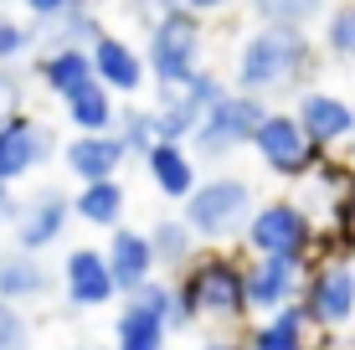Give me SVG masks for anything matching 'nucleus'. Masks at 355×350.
<instances>
[{"label": "nucleus", "mask_w": 355, "mask_h": 350, "mask_svg": "<svg viewBox=\"0 0 355 350\" xmlns=\"http://www.w3.org/2000/svg\"><path fill=\"white\" fill-rule=\"evenodd\" d=\"M52 155H57L52 124H42V119H31V114L6 119V124H0V186L26 180L36 165H46Z\"/></svg>", "instance_id": "9b49d317"}, {"label": "nucleus", "mask_w": 355, "mask_h": 350, "mask_svg": "<svg viewBox=\"0 0 355 350\" xmlns=\"http://www.w3.org/2000/svg\"><path fill=\"white\" fill-rule=\"evenodd\" d=\"M324 46H329V57H355V6H335L324 16Z\"/></svg>", "instance_id": "c85d7f7f"}, {"label": "nucleus", "mask_w": 355, "mask_h": 350, "mask_svg": "<svg viewBox=\"0 0 355 350\" xmlns=\"http://www.w3.org/2000/svg\"><path fill=\"white\" fill-rule=\"evenodd\" d=\"M201 350H248V345H242V335H211Z\"/></svg>", "instance_id": "c9c22d12"}, {"label": "nucleus", "mask_w": 355, "mask_h": 350, "mask_svg": "<svg viewBox=\"0 0 355 350\" xmlns=\"http://www.w3.org/2000/svg\"><path fill=\"white\" fill-rule=\"evenodd\" d=\"M299 315L309 330H324V335H340L355 315V273H350V258L345 252H324L304 268V283H299Z\"/></svg>", "instance_id": "39448f33"}, {"label": "nucleus", "mask_w": 355, "mask_h": 350, "mask_svg": "<svg viewBox=\"0 0 355 350\" xmlns=\"http://www.w3.org/2000/svg\"><path fill=\"white\" fill-rule=\"evenodd\" d=\"M263 114H268V103L248 98V93L222 88V98L201 114V124H196L186 155H191V160H227L232 150L252 144V134H258V124H263Z\"/></svg>", "instance_id": "423d86ee"}, {"label": "nucleus", "mask_w": 355, "mask_h": 350, "mask_svg": "<svg viewBox=\"0 0 355 350\" xmlns=\"http://www.w3.org/2000/svg\"><path fill=\"white\" fill-rule=\"evenodd\" d=\"M88 67H93V82L103 93H114V98H134V93L144 88V57L124 36L98 31V42L88 46Z\"/></svg>", "instance_id": "ddd939ff"}, {"label": "nucleus", "mask_w": 355, "mask_h": 350, "mask_svg": "<svg viewBox=\"0 0 355 350\" xmlns=\"http://www.w3.org/2000/svg\"><path fill=\"white\" fill-rule=\"evenodd\" d=\"M98 31H103V21H98L88 6H78V0H62V10H57V16H46V21H26L31 46L46 42V52H62V46L88 52V46L98 42Z\"/></svg>", "instance_id": "a211bd4d"}, {"label": "nucleus", "mask_w": 355, "mask_h": 350, "mask_svg": "<svg viewBox=\"0 0 355 350\" xmlns=\"http://www.w3.org/2000/svg\"><path fill=\"white\" fill-rule=\"evenodd\" d=\"M252 150H258L263 170H273V175H284V180H304L314 165L324 160V155L299 134V124H293L284 108H268V114H263L258 134H252Z\"/></svg>", "instance_id": "1a4fd4ad"}, {"label": "nucleus", "mask_w": 355, "mask_h": 350, "mask_svg": "<svg viewBox=\"0 0 355 350\" xmlns=\"http://www.w3.org/2000/svg\"><path fill=\"white\" fill-rule=\"evenodd\" d=\"M242 243H248L252 258H273V263L309 268V263H314V243H320V227L293 207L288 196H278V201L252 207L248 227H242Z\"/></svg>", "instance_id": "20e7f679"}, {"label": "nucleus", "mask_w": 355, "mask_h": 350, "mask_svg": "<svg viewBox=\"0 0 355 350\" xmlns=\"http://www.w3.org/2000/svg\"><path fill=\"white\" fill-rule=\"evenodd\" d=\"M98 258H103L119 299H124L129 288L155 279V252L144 243V232H134V227H114V232H108V247H98Z\"/></svg>", "instance_id": "dca6fc26"}, {"label": "nucleus", "mask_w": 355, "mask_h": 350, "mask_svg": "<svg viewBox=\"0 0 355 350\" xmlns=\"http://www.w3.org/2000/svg\"><path fill=\"white\" fill-rule=\"evenodd\" d=\"M242 345L248 350H309V324H304L299 304H288V309H278V315L252 324L242 335Z\"/></svg>", "instance_id": "5701e85b"}, {"label": "nucleus", "mask_w": 355, "mask_h": 350, "mask_svg": "<svg viewBox=\"0 0 355 350\" xmlns=\"http://www.w3.org/2000/svg\"><path fill=\"white\" fill-rule=\"evenodd\" d=\"M144 243L155 252V268H186L196 258V237L180 227V216H160V222H150V232H144Z\"/></svg>", "instance_id": "393cba45"}, {"label": "nucleus", "mask_w": 355, "mask_h": 350, "mask_svg": "<svg viewBox=\"0 0 355 350\" xmlns=\"http://www.w3.org/2000/svg\"><path fill=\"white\" fill-rule=\"evenodd\" d=\"M57 160H62V170L78 180V186L119 180V170H124V144L114 134H72L67 144H57Z\"/></svg>", "instance_id": "2eb2a0df"}, {"label": "nucleus", "mask_w": 355, "mask_h": 350, "mask_svg": "<svg viewBox=\"0 0 355 350\" xmlns=\"http://www.w3.org/2000/svg\"><path fill=\"white\" fill-rule=\"evenodd\" d=\"M299 283H304V268L293 263H273V258H242V299H248V315H278L299 299Z\"/></svg>", "instance_id": "f8f14e48"}, {"label": "nucleus", "mask_w": 355, "mask_h": 350, "mask_svg": "<svg viewBox=\"0 0 355 350\" xmlns=\"http://www.w3.org/2000/svg\"><path fill=\"white\" fill-rule=\"evenodd\" d=\"M252 207H258V196H252V186L242 175H206L186 196L180 227L191 237H201V243H237Z\"/></svg>", "instance_id": "f03ea898"}, {"label": "nucleus", "mask_w": 355, "mask_h": 350, "mask_svg": "<svg viewBox=\"0 0 355 350\" xmlns=\"http://www.w3.org/2000/svg\"><path fill=\"white\" fill-rule=\"evenodd\" d=\"M165 324L160 320H150V315H139V309H119V320H114V345L108 350H165Z\"/></svg>", "instance_id": "a878e982"}, {"label": "nucleus", "mask_w": 355, "mask_h": 350, "mask_svg": "<svg viewBox=\"0 0 355 350\" xmlns=\"http://www.w3.org/2000/svg\"><path fill=\"white\" fill-rule=\"evenodd\" d=\"M83 350H108V345H83Z\"/></svg>", "instance_id": "e433bc0d"}, {"label": "nucleus", "mask_w": 355, "mask_h": 350, "mask_svg": "<svg viewBox=\"0 0 355 350\" xmlns=\"http://www.w3.org/2000/svg\"><path fill=\"white\" fill-rule=\"evenodd\" d=\"M124 180H93V186H78V196L67 201L72 216H83L88 227H124Z\"/></svg>", "instance_id": "412c9836"}, {"label": "nucleus", "mask_w": 355, "mask_h": 350, "mask_svg": "<svg viewBox=\"0 0 355 350\" xmlns=\"http://www.w3.org/2000/svg\"><path fill=\"white\" fill-rule=\"evenodd\" d=\"M258 26H284V31H304L314 21V6L309 0H263L258 10Z\"/></svg>", "instance_id": "cd10ccee"}, {"label": "nucleus", "mask_w": 355, "mask_h": 350, "mask_svg": "<svg viewBox=\"0 0 355 350\" xmlns=\"http://www.w3.org/2000/svg\"><path fill=\"white\" fill-rule=\"evenodd\" d=\"M216 98H222V78L216 72H191L186 82H170V88H155V144H180L186 150L196 124H201V114L211 108Z\"/></svg>", "instance_id": "6e6552de"}, {"label": "nucleus", "mask_w": 355, "mask_h": 350, "mask_svg": "<svg viewBox=\"0 0 355 350\" xmlns=\"http://www.w3.org/2000/svg\"><path fill=\"white\" fill-rule=\"evenodd\" d=\"M62 288H67V304L72 309H103L114 304V279H108L103 258H98V247H72L62 258Z\"/></svg>", "instance_id": "f3484780"}, {"label": "nucleus", "mask_w": 355, "mask_h": 350, "mask_svg": "<svg viewBox=\"0 0 355 350\" xmlns=\"http://www.w3.org/2000/svg\"><path fill=\"white\" fill-rule=\"evenodd\" d=\"M26 52H31L26 26H21L16 16H6V10H0V67H10L16 57H26Z\"/></svg>", "instance_id": "7c9ffc66"}, {"label": "nucleus", "mask_w": 355, "mask_h": 350, "mask_svg": "<svg viewBox=\"0 0 355 350\" xmlns=\"http://www.w3.org/2000/svg\"><path fill=\"white\" fill-rule=\"evenodd\" d=\"M52 288V273H46L42 258L31 252H0V304H31Z\"/></svg>", "instance_id": "aec40b11"}, {"label": "nucleus", "mask_w": 355, "mask_h": 350, "mask_svg": "<svg viewBox=\"0 0 355 350\" xmlns=\"http://www.w3.org/2000/svg\"><path fill=\"white\" fill-rule=\"evenodd\" d=\"M288 119L299 124V134L309 139L320 155L340 150V144L355 134V108L340 98V93H329V88H299Z\"/></svg>", "instance_id": "9d476101"}, {"label": "nucleus", "mask_w": 355, "mask_h": 350, "mask_svg": "<svg viewBox=\"0 0 355 350\" xmlns=\"http://www.w3.org/2000/svg\"><path fill=\"white\" fill-rule=\"evenodd\" d=\"M114 139L124 144V160H144V155L155 150V119H150V108H119Z\"/></svg>", "instance_id": "bb28decb"}, {"label": "nucleus", "mask_w": 355, "mask_h": 350, "mask_svg": "<svg viewBox=\"0 0 355 350\" xmlns=\"http://www.w3.org/2000/svg\"><path fill=\"white\" fill-rule=\"evenodd\" d=\"M67 216H72L67 196L57 186H42L26 207L16 211V222H10V227H16V252H31V258H36L42 247H52L57 237L67 232Z\"/></svg>", "instance_id": "4468645a"}, {"label": "nucleus", "mask_w": 355, "mask_h": 350, "mask_svg": "<svg viewBox=\"0 0 355 350\" xmlns=\"http://www.w3.org/2000/svg\"><path fill=\"white\" fill-rule=\"evenodd\" d=\"M16 211H21L16 191H10V186H0V227H10V222H16Z\"/></svg>", "instance_id": "72a5a7b5"}, {"label": "nucleus", "mask_w": 355, "mask_h": 350, "mask_svg": "<svg viewBox=\"0 0 355 350\" xmlns=\"http://www.w3.org/2000/svg\"><path fill=\"white\" fill-rule=\"evenodd\" d=\"M36 78L46 82V88L57 93V98H72V93H83L93 82V67H88V52H78V46H62V52H42L36 57Z\"/></svg>", "instance_id": "4be33fe9"}, {"label": "nucleus", "mask_w": 355, "mask_h": 350, "mask_svg": "<svg viewBox=\"0 0 355 350\" xmlns=\"http://www.w3.org/2000/svg\"><path fill=\"white\" fill-rule=\"evenodd\" d=\"M26 320H21V309L0 304V350H26Z\"/></svg>", "instance_id": "2f4dec72"}, {"label": "nucleus", "mask_w": 355, "mask_h": 350, "mask_svg": "<svg viewBox=\"0 0 355 350\" xmlns=\"http://www.w3.org/2000/svg\"><path fill=\"white\" fill-rule=\"evenodd\" d=\"M62 10V0H26V16L31 21H46V16H57Z\"/></svg>", "instance_id": "f704fd0d"}, {"label": "nucleus", "mask_w": 355, "mask_h": 350, "mask_svg": "<svg viewBox=\"0 0 355 350\" xmlns=\"http://www.w3.org/2000/svg\"><path fill=\"white\" fill-rule=\"evenodd\" d=\"M124 309H139V315H150V320H170V283L160 279H150V283H139V288H129L124 294Z\"/></svg>", "instance_id": "c756f323"}, {"label": "nucleus", "mask_w": 355, "mask_h": 350, "mask_svg": "<svg viewBox=\"0 0 355 350\" xmlns=\"http://www.w3.org/2000/svg\"><path fill=\"white\" fill-rule=\"evenodd\" d=\"M314 72V46L304 31H284V26H258L242 42L237 52V88L232 93H248V98L268 103L273 93H293L304 88Z\"/></svg>", "instance_id": "f257e3e1"}, {"label": "nucleus", "mask_w": 355, "mask_h": 350, "mask_svg": "<svg viewBox=\"0 0 355 350\" xmlns=\"http://www.w3.org/2000/svg\"><path fill=\"white\" fill-rule=\"evenodd\" d=\"M67 124L78 129V134H114L119 98H114V93H103L98 82H88L83 93H72V98H67Z\"/></svg>", "instance_id": "b1692460"}, {"label": "nucleus", "mask_w": 355, "mask_h": 350, "mask_svg": "<svg viewBox=\"0 0 355 350\" xmlns=\"http://www.w3.org/2000/svg\"><path fill=\"white\" fill-rule=\"evenodd\" d=\"M201 52H206V26L191 6H160L150 21V52L144 57V78H155L160 88L186 82L191 72H201Z\"/></svg>", "instance_id": "7ed1b4c3"}, {"label": "nucleus", "mask_w": 355, "mask_h": 350, "mask_svg": "<svg viewBox=\"0 0 355 350\" xmlns=\"http://www.w3.org/2000/svg\"><path fill=\"white\" fill-rule=\"evenodd\" d=\"M144 170H150L155 191H160L165 201H186L196 191V180H201V165H196L180 144H155V150L144 155Z\"/></svg>", "instance_id": "6ab92c4d"}, {"label": "nucleus", "mask_w": 355, "mask_h": 350, "mask_svg": "<svg viewBox=\"0 0 355 350\" xmlns=\"http://www.w3.org/2000/svg\"><path fill=\"white\" fill-rule=\"evenodd\" d=\"M21 114V78L10 67H0V124Z\"/></svg>", "instance_id": "473e14b6"}, {"label": "nucleus", "mask_w": 355, "mask_h": 350, "mask_svg": "<svg viewBox=\"0 0 355 350\" xmlns=\"http://www.w3.org/2000/svg\"><path fill=\"white\" fill-rule=\"evenodd\" d=\"M180 279L191 283L196 315L201 320H222L237 324L248 320V299H242V258L237 252H196L180 268Z\"/></svg>", "instance_id": "0eeeda50"}]
</instances>
